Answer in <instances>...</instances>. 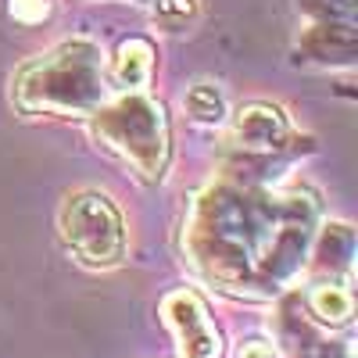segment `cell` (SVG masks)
<instances>
[{
  "instance_id": "16",
  "label": "cell",
  "mask_w": 358,
  "mask_h": 358,
  "mask_svg": "<svg viewBox=\"0 0 358 358\" xmlns=\"http://www.w3.org/2000/svg\"><path fill=\"white\" fill-rule=\"evenodd\" d=\"M241 358H280V351L265 341H248L241 344Z\"/></svg>"
},
{
  "instance_id": "4",
  "label": "cell",
  "mask_w": 358,
  "mask_h": 358,
  "mask_svg": "<svg viewBox=\"0 0 358 358\" xmlns=\"http://www.w3.org/2000/svg\"><path fill=\"white\" fill-rule=\"evenodd\" d=\"M86 118L94 140H101L122 162H129L143 183H162L165 179L172 140H169V118L162 101L147 97L143 90H129V94L104 101Z\"/></svg>"
},
{
  "instance_id": "8",
  "label": "cell",
  "mask_w": 358,
  "mask_h": 358,
  "mask_svg": "<svg viewBox=\"0 0 358 358\" xmlns=\"http://www.w3.org/2000/svg\"><path fill=\"white\" fill-rule=\"evenodd\" d=\"M276 334L283 341V351L290 358H355L348 341H326L322 326H315L305 312H301V297L290 294L280 305V319H276Z\"/></svg>"
},
{
  "instance_id": "3",
  "label": "cell",
  "mask_w": 358,
  "mask_h": 358,
  "mask_svg": "<svg viewBox=\"0 0 358 358\" xmlns=\"http://www.w3.org/2000/svg\"><path fill=\"white\" fill-rule=\"evenodd\" d=\"M315 151V140L294 133L283 108L244 104L229 118L219 143V179L241 187H276L283 172Z\"/></svg>"
},
{
  "instance_id": "2",
  "label": "cell",
  "mask_w": 358,
  "mask_h": 358,
  "mask_svg": "<svg viewBox=\"0 0 358 358\" xmlns=\"http://www.w3.org/2000/svg\"><path fill=\"white\" fill-rule=\"evenodd\" d=\"M11 101L25 115L86 118L108 101L101 43L90 36H72L40 57H29L11 79Z\"/></svg>"
},
{
  "instance_id": "14",
  "label": "cell",
  "mask_w": 358,
  "mask_h": 358,
  "mask_svg": "<svg viewBox=\"0 0 358 358\" xmlns=\"http://www.w3.org/2000/svg\"><path fill=\"white\" fill-rule=\"evenodd\" d=\"M151 4H155L158 22L169 25V29L187 25V22L197 15V0H151Z\"/></svg>"
},
{
  "instance_id": "10",
  "label": "cell",
  "mask_w": 358,
  "mask_h": 358,
  "mask_svg": "<svg viewBox=\"0 0 358 358\" xmlns=\"http://www.w3.org/2000/svg\"><path fill=\"white\" fill-rule=\"evenodd\" d=\"M155 72V43L143 36H129L118 43V50L111 54V62H104V79L108 90L129 94V90H143L151 83Z\"/></svg>"
},
{
  "instance_id": "17",
  "label": "cell",
  "mask_w": 358,
  "mask_h": 358,
  "mask_svg": "<svg viewBox=\"0 0 358 358\" xmlns=\"http://www.w3.org/2000/svg\"><path fill=\"white\" fill-rule=\"evenodd\" d=\"M140 4H151V0H140Z\"/></svg>"
},
{
  "instance_id": "6",
  "label": "cell",
  "mask_w": 358,
  "mask_h": 358,
  "mask_svg": "<svg viewBox=\"0 0 358 358\" xmlns=\"http://www.w3.org/2000/svg\"><path fill=\"white\" fill-rule=\"evenodd\" d=\"M162 322L176 337L179 358H222V334L197 290H169L162 297Z\"/></svg>"
},
{
  "instance_id": "13",
  "label": "cell",
  "mask_w": 358,
  "mask_h": 358,
  "mask_svg": "<svg viewBox=\"0 0 358 358\" xmlns=\"http://www.w3.org/2000/svg\"><path fill=\"white\" fill-rule=\"evenodd\" d=\"M297 11L308 22L358 25V0H297Z\"/></svg>"
},
{
  "instance_id": "12",
  "label": "cell",
  "mask_w": 358,
  "mask_h": 358,
  "mask_svg": "<svg viewBox=\"0 0 358 358\" xmlns=\"http://www.w3.org/2000/svg\"><path fill=\"white\" fill-rule=\"evenodd\" d=\"M183 108L197 126H222L226 122V97L215 83H194L183 97Z\"/></svg>"
},
{
  "instance_id": "9",
  "label": "cell",
  "mask_w": 358,
  "mask_h": 358,
  "mask_svg": "<svg viewBox=\"0 0 358 358\" xmlns=\"http://www.w3.org/2000/svg\"><path fill=\"white\" fill-rule=\"evenodd\" d=\"M355 229L348 222H326L315 229V241L305 262V273L315 280H330V283H351L355 273Z\"/></svg>"
},
{
  "instance_id": "5",
  "label": "cell",
  "mask_w": 358,
  "mask_h": 358,
  "mask_svg": "<svg viewBox=\"0 0 358 358\" xmlns=\"http://www.w3.org/2000/svg\"><path fill=\"white\" fill-rule=\"evenodd\" d=\"M65 248L90 268H111L126 258V222L122 212L101 190L69 194L57 212Z\"/></svg>"
},
{
  "instance_id": "11",
  "label": "cell",
  "mask_w": 358,
  "mask_h": 358,
  "mask_svg": "<svg viewBox=\"0 0 358 358\" xmlns=\"http://www.w3.org/2000/svg\"><path fill=\"white\" fill-rule=\"evenodd\" d=\"M305 315L322 326V330H341L355 315V297H351V283H330V280H315L308 283L305 297Z\"/></svg>"
},
{
  "instance_id": "15",
  "label": "cell",
  "mask_w": 358,
  "mask_h": 358,
  "mask_svg": "<svg viewBox=\"0 0 358 358\" xmlns=\"http://www.w3.org/2000/svg\"><path fill=\"white\" fill-rule=\"evenodd\" d=\"M11 18H18L22 25H40L43 18H50V0H11Z\"/></svg>"
},
{
  "instance_id": "1",
  "label": "cell",
  "mask_w": 358,
  "mask_h": 358,
  "mask_svg": "<svg viewBox=\"0 0 358 358\" xmlns=\"http://www.w3.org/2000/svg\"><path fill=\"white\" fill-rule=\"evenodd\" d=\"M322 219L312 187H241L215 183L190 197L183 222V258L194 276L241 301H273L305 273Z\"/></svg>"
},
{
  "instance_id": "7",
  "label": "cell",
  "mask_w": 358,
  "mask_h": 358,
  "mask_svg": "<svg viewBox=\"0 0 358 358\" xmlns=\"http://www.w3.org/2000/svg\"><path fill=\"white\" fill-rule=\"evenodd\" d=\"M355 54H358V29L337 22H308L294 43V62L315 69H348L355 65Z\"/></svg>"
}]
</instances>
